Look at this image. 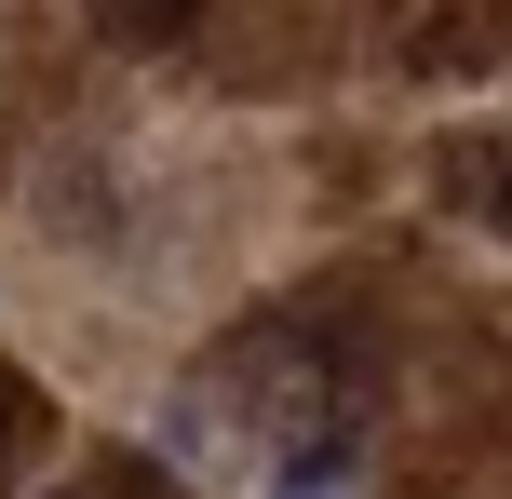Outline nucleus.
Wrapping results in <instances>:
<instances>
[{"label":"nucleus","instance_id":"20e7f679","mask_svg":"<svg viewBox=\"0 0 512 499\" xmlns=\"http://www.w3.org/2000/svg\"><path fill=\"white\" fill-rule=\"evenodd\" d=\"M486 216H499V230H512V162H486Z\"/></svg>","mask_w":512,"mask_h":499},{"label":"nucleus","instance_id":"f257e3e1","mask_svg":"<svg viewBox=\"0 0 512 499\" xmlns=\"http://www.w3.org/2000/svg\"><path fill=\"white\" fill-rule=\"evenodd\" d=\"M270 499H351V446H297L270 473Z\"/></svg>","mask_w":512,"mask_h":499},{"label":"nucleus","instance_id":"7ed1b4c3","mask_svg":"<svg viewBox=\"0 0 512 499\" xmlns=\"http://www.w3.org/2000/svg\"><path fill=\"white\" fill-rule=\"evenodd\" d=\"M14 446H27V392L0 378V473H14Z\"/></svg>","mask_w":512,"mask_h":499},{"label":"nucleus","instance_id":"f03ea898","mask_svg":"<svg viewBox=\"0 0 512 499\" xmlns=\"http://www.w3.org/2000/svg\"><path fill=\"white\" fill-rule=\"evenodd\" d=\"M68 499H176V486H162V473H135V459H95Z\"/></svg>","mask_w":512,"mask_h":499}]
</instances>
